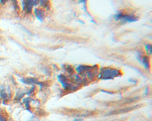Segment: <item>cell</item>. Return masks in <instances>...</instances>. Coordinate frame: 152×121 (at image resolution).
Returning <instances> with one entry per match:
<instances>
[{
	"label": "cell",
	"instance_id": "6da1fadb",
	"mask_svg": "<svg viewBox=\"0 0 152 121\" xmlns=\"http://www.w3.org/2000/svg\"><path fill=\"white\" fill-rule=\"evenodd\" d=\"M120 70L116 68H103L100 71L99 77L103 80H107L120 76Z\"/></svg>",
	"mask_w": 152,
	"mask_h": 121
},
{
	"label": "cell",
	"instance_id": "52a82bcc",
	"mask_svg": "<svg viewBox=\"0 0 152 121\" xmlns=\"http://www.w3.org/2000/svg\"><path fill=\"white\" fill-rule=\"evenodd\" d=\"M21 81L25 84H39L38 79L35 78H23L21 80Z\"/></svg>",
	"mask_w": 152,
	"mask_h": 121
},
{
	"label": "cell",
	"instance_id": "8fae6325",
	"mask_svg": "<svg viewBox=\"0 0 152 121\" xmlns=\"http://www.w3.org/2000/svg\"><path fill=\"white\" fill-rule=\"evenodd\" d=\"M1 96L4 99H6L8 97V95L4 90H2L1 91Z\"/></svg>",
	"mask_w": 152,
	"mask_h": 121
},
{
	"label": "cell",
	"instance_id": "5bb4252c",
	"mask_svg": "<svg viewBox=\"0 0 152 121\" xmlns=\"http://www.w3.org/2000/svg\"><path fill=\"white\" fill-rule=\"evenodd\" d=\"M7 2V1H1V2L2 3V4H4L5 2Z\"/></svg>",
	"mask_w": 152,
	"mask_h": 121
},
{
	"label": "cell",
	"instance_id": "277c9868",
	"mask_svg": "<svg viewBox=\"0 0 152 121\" xmlns=\"http://www.w3.org/2000/svg\"><path fill=\"white\" fill-rule=\"evenodd\" d=\"M58 80L59 82L62 84L63 88L65 89H74L75 88V87L73 86L72 84H71L69 80L67 78L66 76L60 75L58 76Z\"/></svg>",
	"mask_w": 152,
	"mask_h": 121
},
{
	"label": "cell",
	"instance_id": "5b68a950",
	"mask_svg": "<svg viewBox=\"0 0 152 121\" xmlns=\"http://www.w3.org/2000/svg\"><path fill=\"white\" fill-rule=\"evenodd\" d=\"M38 1H23V9L26 10L27 12L30 13L32 10L33 6L34 5H36Z\"/></svg>",
	"mask_w": 152,
	"mask_h": 121
},
{
	"label": "cell",
	"instance_id": "4fadbf2b",
	"mask_svg": "<svg viewBox=\"0 0 152 121\" xmlns=\"http://www.w3.org/2000/svg\"><path fill=\"white\" fill-rule=\"evenodd\" d=\"M0 121H7L6 118L1 114H0Z\"/></svg>",
	"mask_w": 152,
	"mask_h": 121
},
{
	"label": "cell",
	"instance_id": "30bf717a",
	"mask_svg": "<svg viewBox=\"0 0 152 121\" xmlns=\"http://www.w3.org/2000/svg\"><path fill=\"white\" fill-rule=\"evenodd\" d=\"M40 2H41V4L43 6H44L46 8L49 7V1H41Z\"/></svg>",
	"mask_w": 152,
	"mask_h": 121
},
{
	"label": "cell",
	"instance_id": "9a60e30c",
	"mask_svg": "<svg viewBox=\"0 0 152 121\" xmlns=\"http://www.w3.org/2000/svg\"><path fill=\"white\" fill-rule=\"evenodd\" d=\"M128 81H129L130 82H135V80H133V79H129Z\"/></svg>",
	"mask_w": 152,
	"mask_h": 121
},
{
	"label": "cell",
	"instance_id": "8992f818",
	"mask_svg": "<svg viewBox=\"0 0 152 121\" xmlns=\"http://www.w3.org/2000/svg\"><path fill=\"white\" fill-rule=\"evenodd\" d=\"M137 59L139 61L144 65V67L146 69H148L149 68V60L148 58L146 56H142L140 53H138L137 56Z\"/></svg>",
	"mask_w": 152,
	"mask_h": 121
},
{
	"label": "cell",
	"instance_id": "7c38bea8",
	"mask_svg": "<svg viewBox=\"0 0 152 121\" xmlns=\"http://www.w3.org/2000/svg\"><path fill=\"white\" fill-rule=\"evenodd\" d=\"M35 86H33L32 88H31L30 90L28 92H27V94L29 95L31 94V93H32L34 91V90H35Z\"/></svg>",
	"mask_w": 152,
	"mask_h": 121
},
{
	"label": "cell",
	"instance_id": "ba28073f",
	"mask_svg": "<svg viewBox=\"0 0 152 121\" xmlns=\"http://www.w3.org/2000/svg\"><path fill=\"white\" fill-rule=\"evenodd\" d=\"M35 13L36 16L37 18L39 19V20L42 21L44 18V14L43 10L40 9H36L35 10Z\"/></svg>",
	"mask_w": 152,
	"mask_h": 121
},
{
	"label": "cell",
	"instance_id": "9c48e42d",
	"mask_svg": "<svg viewBox=\"0 0 152 121\" xmlns=\"http://www.w3.org/2000/svg\"><path fill=\"white\" fill-rule=\"evenodd\" d=\"M145 49H146V51L147 52L148 54L151 55L152 54V47L151 45L149 44H147L145 46Z\"/></svg>",
	"mask_w": 152,
	"mask_h": 121
},
{
	"label": "cell",
	"instance_id": "7a4b0ae2",
	"mask_svg": "<svg viewBox=\"0 0 152 121\" xmlns=\"http://www.w3.org/2000/svg\"><path fill=\"white\" fill-rule=\"evenodd\" d=\"M114 18L116 21H120L124 22L132 23L138 20V17L133 15L126 14L122 12H120L114 15Z\"/></svg>",
	"mask_w": 152,
	"mask_h": 121
},
{
	"label": "cell",
	"instance_id": "3957f363",
	"mask_svg": "<svg viewBox=\"0 0 152 121\" xmlns=\"http://www.w3.org/2000/svg\"><path fill=\"white\" fill-rule=\"evenodd\" d=\"M77 72L81 74L87 75L88 78H93L94 72L95 70V66L89 67L87 66L80 65L76 68Z\"/></svg>",
	"mask_w": 152,
	"mask_h": 121
}]
</instances>
